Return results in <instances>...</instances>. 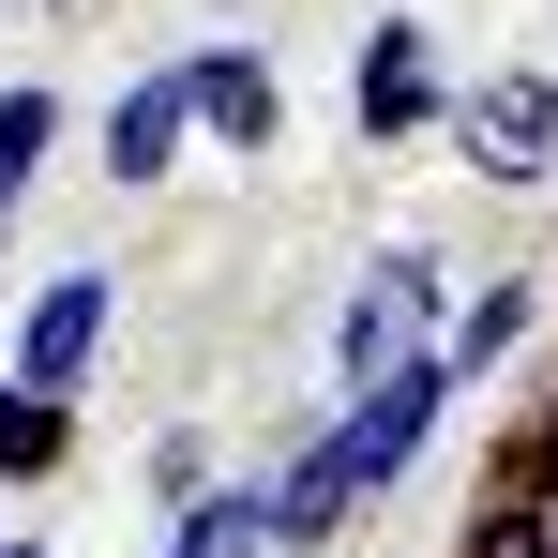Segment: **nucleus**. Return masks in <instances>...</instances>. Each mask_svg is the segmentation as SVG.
Segmentation results:
<instances>
[{
	"instance_id": "4468645a",
	"label": "nucleus",
	"mask_w": 558,
	"mask_h": 558,
	"mask_svg": "<svg viewBox=\"0 0 558 558\" xmlns=\"http://www.w3.org/2000/svg\"><path fill=\"white\" fill-rule=\"evenodd\" d=\"M529 468H544V483H558V392H544V423H529Z\"/></svg>"
},
{
	"instance_id": "0eeeda50",
	"label": "nucleus",
	"mask_w": 558,
	"mask_h": 558,
	"mask_svg": "<svg viewBox=\"0 0 558 558\" xmlns=\"http://www.w3.org/2000/svg\"><path fill=\"white\" fill-rule=\"evenodd\" d=\"M348 529H363V483H348L332 438H302V453L272 468V544H287V558H332Z\"/></svg>"
},
{
	"instance_id": "9b49d317",
	"label": "nucleus",
	"mask_w": 558,
	"mask_h": 558,
	"mask_svg": "<svg viewBox=\"0 0 558 558\" xmlns=\"http://www.w3.org/2000/svg\"><path fill=\"white\" fill-rule=\"evenodd\" d=\"M513 332H529V287H513V272H483V287L453 302V332H438V348H453V377H483Z\"/></svg>"
},
{
	"instance_id": "7ed1b4c3",
	"label": "nucleus",
	"mask_w": 558,
	"mask_h": 558,
	"mask_svg": "<svg viewBox=\"0 0 558 558\" xmlns=\"http://www.w3.org/2000/svg\"><path fill=\"white\" fill-rule=\"evenodd\" d=\"M423 302H438V272L392 242L363 287H348V317H332V363H348V392H377L392 363H423Z\"/></svg>"
},
{
	"instance_id": "9d476101",
	"label": "nucleus",
	"mask_w": 558,
	"mask_h": 558,
	"mask_svg": "<svg viewBox=\"0 0 558 558\" xmlns=\"http://www.w3.org/2000/svg\"><path fill=\"white\" fill-rule=\"evenodd\" d=\"M61 453H76V408L31 392V377H0V483H46Z\"/></svg>"
},
{
	"instance_id": "39448f33",
	"label": "nucleus",
	"mask_w": 558,
	"mask_h": 558,
	"mask_svg": "<svg viewBox=\"0 0 558 558\" xmlns=\"http://www.w3.org/2000/svg\"><path fill=\"white\" fill-rule=\"evenodd\" d=\"M182 136H196V76H182V61L121 76V92H106V182H167Z\"/></svg>"
},
{
	"instance_id": "f257e3e1",
	"label": "nucleus",
	"mask_w": 558,
	"mask_h": 558,
	"mask_svg": "<svg viewBox=\"0 0 558 558\" xmlns=\"http://www.w3.org/2000/svg\"><path fill=\"white\" fill-rule=\"evenodd\" d=\"M453 392H468V377H453V348H423V363H392L377 392H348V408H332L317 438L348 453V483H363V498H392V483L423 468V438L453 423Z\"/></svg>"
},
{
	"instance_id": "dca6fc26",
	"label": "nucleus",
	"mask_w": 558,
	"mask_h": 558,
	"mask_svg": "<svg viewBox=\"0 0 558 558\" xmlns=\"http://www.w3.org/2000/svg\"><path fill=\"white\" fill-rule=\"evenodd\" d=\"M0 377H15V332H0Z\"/></svg>"
},
{
	"instance_id": "6e6552de",
	"label": "nucleus",
	"mask_w": 558,
	"mask_h": 558,
	"mask_svg": "<svg viewBox=\"0 0 558 558\" xmlns=\"http://www.w3.org/2000/svg\"><path fill=\"white\" fill-rule=\"evenodd\" d=\"M182 76H196V136H227V151H272L287 92H272V61H257V46H182Z\"/></svg>"
},
{
	"instance_id": "20e7f679",
	"label": "nucleus",
	"mask_w": 558,
	"mask_h": 558,
	"mask_svg": "<svg viewBox=\"0 0 558 558\" xmlns=\"http://www.w3.org/2000/svg\"><path fill=\"white\" fill-rule=\"evenodd\" d=\"M348 121L363 136H438V61H423V15H377L348 46Z\"/></svg>"
},
{
	"instance_id": "ddd939ff",
	"label": "nucleus",
	"mask_w": 558,
	"mask_h": 558,
	"mask_svg": "<svg viewBox=\"0 0 558 558\" xmlns=\"http://www.w3.org/2000/svg\"><path fill=\"white\" fill-rule=\"evenodd\" d=\"M468 558H558V544H544L529 498H483V513H468Z\"/></svg>"
},
{
	"instance_id": "f03ea898",
	"label": "nucleus",
	"mask_w": 558,
	"mask_h": 558,
	"mask_svg": "<svg viewBox=\"0 0 558 558\" xmlns=\"http://www.w3.org/2000/svg\"><path fill=\"white\" fill-rule=\"evenodd\" d=\"M106 317H121V287H106V272H46L31 302H15V377L76 408V392H92V363H106Z\"/></svg>"
},
{
	"instance_id": "1a4fd4ad",
	"label": "nucleus",
	"mask_w": 558,
	"mask_h": 558,
	"mask_svg": "<svg viewBox=\"0 0 558 558\" xmlns=\"http://www.w3.org/2000/svg\"><path fill=\"white\" fill-rule=\"evenodd\" d=\"M167 558H287L272 544V483H211L167 513Z\"/></svg>"
},
{
	"instance_id": "2eb2a0df",
	"label": "nucleus",
	"mask_w": 558,
	"mask_h": 558,
	"mask_svg": "<svg viewBox=\"0 0 558 558\" xmlns=\"http://www.w3.org/2000/svg\"><path fill=\"white\" fill-rule=\"evenodd\" d=\"M0 558H46V544H31V529H0Z\"/></svg>"
},
{
	"instance_id": "f8f14e48",
	"label": "nucleus",
	"mask_w": 558,
	"mask_h": 558,
	"mask_svg": "<svg viewBox=\"0 0 558 558\" xmlns=\"http://www.w3.org/2000/svg\"><path fill=\"white\" fill-rule=\"evenodd\" d=\"M46 136H61V106H46L31 76H15V92H0V211L31 196V167H46Z\"/></svg>"
},
{
	"instance_id": "423d86ee",
	"label": "nucleus",
	"mask_w": 558,
	"mask_h": 558,
	"mask_svg": "<svg viewBox=\"0 0 558 558\" xmlns=\"http://www.w3.org/2000/svg\"><path fill=\"white\" fill-rule=\"evenodd\" d=\"M468 151H483V182H544L558 167V76H483L468 92Z\"/></svg>"
}]
</instances>
